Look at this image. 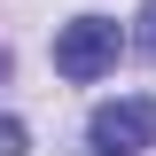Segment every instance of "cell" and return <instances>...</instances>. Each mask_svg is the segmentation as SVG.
I'll return each instance as SVG.
<instances>
[{
	"instance_id": "cell-1",
	"label": "cell",
	"mask_w": 156,
	"mask_h": 156,
	"mask_svg": "<svg viewBox=\"0 0 156 156\" xmlns=\"http://www.w3.org/2000/svg\"><path fill=\"white\" fill-rule=\"evenodd\" d=\"M117 47H125V39H117L109 16H70L55 31V70L70 78V86H94L101 70H117Z\"/></svg>"
},
{
	"instance_id": "cell-2",
	"label": "cell",
	"mask_w": 156,
	"mask_h": 156,
	"mask_svg": "<svg viewBox=\"0 0 156 156\" xmlns=\"http://www.w3.org/2000/svg\"><path fill=\"white\" fill-rule=\"evenodd\" d=\"M86 140H94V156H140V148H156V101L148 94L101 101L86 117Z\"/></svg>"
},
{
	"instance_id": "cell-3",
	"label": "cell",
	"mask_w": 156,
	"mask_h": 156,
	"mask_svg": "<svg viewBox=\"0 0 156 156\" xmlns=\"http://www.w3.org/2000/svg\"><path fill=\"white\" fill-rule=\"evenodd\" d=\"M0 156H31V133H23L16 117H0Z\"/></svg>"
},
{
	"instance_id": "cell-4",
	"label": "cell",
	"mask_w": 156,
	"mask_h": 156,
	"mask_svg": "<svg viewBox=\"0 0 156 156\" xmlns=\"http://www.w3.org/2000/svg\"><path fill=\"white\" fill-rule=\"evenodd\" d=\"M133 47H140V55H156V0L140 8V23H133Z\"/></svg>"
},
{
	"instance_id": "cell-5",
	"label": "cell",
	"mask_w": 156,
	"mask_h": 156,
	"mask_svg": "<svg viewBox=\"0 0 156 156\" xmlns=\"http://www.w3.org/2000/svg\"><path fill=\"white\" fill-rule=\"evenodd\" d=\"M0 78H8V55H0Z\"/></svg>"
}]
</instances>
